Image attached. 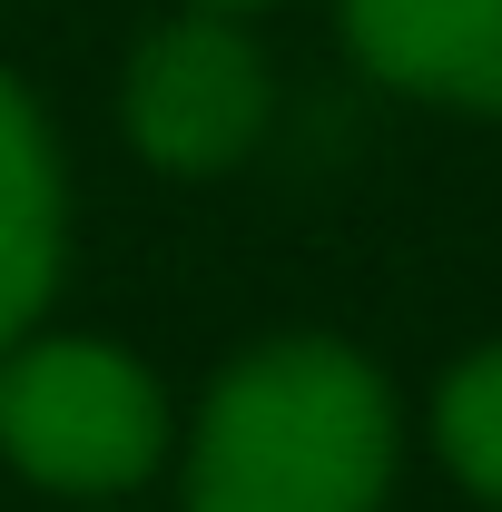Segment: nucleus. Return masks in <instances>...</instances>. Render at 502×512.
<instances>
[{"instance_id": "7", "label": "nucleus", "mask_w": 502, "mask_h": 512, "mask_svg": "<svg viewBox=\"0 0 502 512\" xmlns=\"http://www.w3.org/2000/svg\"><path fill=\"white\" fill-rule=\"evenodd\" d=\"M188 10H227V20H237V10H266V0H188Z\"/></svg>"}, {"instance_id": "1", "label": "nucleus", "mask_w": 502, "mask_h": 512, "mask_svg": "<svg viewBox=\"0 0 502 512\" xmlns=\"http://www.w3.org/2000/svg\"><path fill=\"white\" fill-rule=\"evenodd\" d=\"M394 394L335 335L237 355L188 434V512H384Z\"/></svg>"}, {"instance_id": "5", "label": "nucleus", "mask_w": 502, "mask_h": 512, "mask_svg": "<svg viewBox=\"0 0 502 512\" xmlns=\"http://www.w3.org/2000/svg\"><path fill=\"white\" fill-rule=\"evenodd\" d=\"M69 256V188H60V138L40 99L0 69V345H20L40 306L60 296Z\"/></svg>"}, {"instance_id": "3", "label": "nucleus", "mask_w": 502, "mask_h": 512, "mask_svg": "<svg viewBox=\"0 0 502 512\" xmlns=\"http://www.w3.org/2000/svg\"><path fill=\"white\" fill-rule=\"evenodd\" d=\"M266 99H276L266 89V60H256V40L227 10H188V20L148 30L138 60H128V89H119L138 158L168 168V178L237 168L256 138H266Z\"/></svg>"}, {"instance_id": "4", "label": "nucleus", "mask_w": 502, "mask_h": 512, "mask_svg": "<svg viewBox=\"0 0 502 512\" xmlns=\"http://www.w3.org/2000/svg\"><path fill=\"white\" fill-rule=\"evenodd\" d=\"M335 20L384 89L502 119V0H335Z\"/></svg>"}, {"instance_id": "2", "label": "nucleus", "mask_w": 502, "mask_h": 512, "mask_svg": "<svg viewBox=\"0 0 502 512\" xmlns=\"http://www.w3.org/2000/svg\"><path fill=\"white\" fill-rule=\"evenodd\" d=\"M0 453L50 493H128L168 453L158 375L99 335H20L0 345Z\"/></svg>"}, {"instance_id": "6", "label": "nucleus", "mask_w": 502, "mask_h": 512, "mask_svg": "<svg viewBox=\"0 0 502 512\" xmlns=\"http://www.w3.org/2000/svg\"><path fill=\"white\" fill-rule=\"evenodd\" d=\"M434 444H443V463H453L463 493L502 503V345L463 355V365L443 375V394H434Z\"/></svg>"}]
</instances>
